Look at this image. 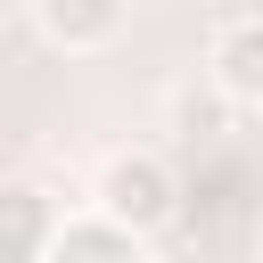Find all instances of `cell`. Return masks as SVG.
Listing matches in <instances>:
<instances>
[{
	"mask_svg": "<svg viewBox=\"0 0 263 263\" xmlns=\"http://www.w3.org/2000/svg\"><path fill=\"white\" fill-rule=\"evenodd\" d=\"M82 205L107 214V222H123V230H140V238H156V230L181 222V173H173L164 148H107Z\"/></svg>",
	"mask_w": 263,
	"mask_h": 263,
	"instance_id": "obj_1",
	"label": "cell"
},
{
	"mask_svg": "<svg viewBox=\"0 0 263 263\" xmlns=\"http://www.w3.org/2000/svg\"><path fill=\"white\" fill-rule=\"evenodd\" d=\"M33 33L58 58H99L132 33V0H33Z\"/></svg>",
	"mask_w": 263,
	"mask_h": 263,
	"instance_id": "obj_3",
	"label": "cell"
},
{
	"mask_svg": "<svg viewBox=\"0 0 263 263\" xmlns=\"http://www.w3.org/2000/svg\"><path fill=\"white\" fill-rule=\"evenodd\" d=\"M205 90L230 115H263V16H222L205 33Z\"/></svg>",
	"mask_w": 263,
	"mask_h": 263,
	"instance_id": "obj_2",
	"label": "cell"
},
{
	"mask_svg": "<svg viewBox=\"0 0 263 263\" xmlns=\"http://www.w3.org/2000/svg\"><path fill=\"white\" fill-rule=\"evenodd\" d=\"M41 263H148V238L107 222V214H90V205H66V222L49 230Z\"/></svg>",
	"mask_w": 263,
	"mask_h": 263,
	"instance_id": "obj_4",
	"label": "cell"
},
{
	"mask_svg": "<svg viewBox=\"0 0 263 263\" xmlns=\"http://www.w3.org/2000/svg\"><path fill=\"white\" fill-rule=\"evenodd\" d=\"M58 222H66L58 189H41V181H0V263H41V247H49Z\"/></svg>",
	"mask_w": 263,
	"mask_h": 263,
	"instance_id": "obj_5",
	"label": "cell"
}]
</instances>
